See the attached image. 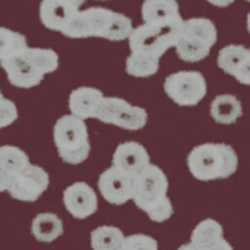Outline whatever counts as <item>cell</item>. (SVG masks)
<instances>
[{
    "label": "cell",
    "mask_w": 250,
    "mask_h": 250,
    "mask_svg": "<svg viewBox=\"0 0 250 250\" xmlns=\"http://www.w3.org/2000/svg\"><path fill=\"white\" fill-rule=\"evenodd\" d=\"M29 163L28 155L21 149L13 145L0 146V168L10 176L23 170Z\"/></svg>",
    "instance_id": "cb8c5ba5"
},
{
    "label": "cell",
    "mask_w": 250,
    "mask_h": 250,
    "mask_svg": "<svg viewBox=\"0 0 250 250\" xmlns=\"http://www.w3.org/2000/svg\"><path fill=\"white\" fill-rule=\"evenodd\" d=\"M3 98V94H1V90H0V99Z\"/></svg>",
    "instance_id": "e575fe53"
},
{
    "label": "cell",
    "mask_w": 250,
    "mask_h": 250,
    "mask_svg": "<svg viewBox=\"0 0 250 250\" xmlns=\"http://www.w3.org/2000/svg\"><path fill=\"white\" fill-rule=\"evenodd\" d=\"M111 14L113 10L105 8H90L82 12L78 10L60 33L71 39L103 38Z\"/></svg>",
    "instance_id": "ba28073f"
},
{
    "label": "cell",
    "mask_w": 250,
    "mask_h": 250,
    "mask_svg": "<svg viewBox=\"0 0 250 250\" xmlns=\"http://www.w3.org/2000/svg\"><path fill=\"white\" fill-rule=\"evenodd\" d=\"M144 23H170L182 18L176 0H144L142 6Z\"/></svg>",
    "instance_id": "2e32d148"
},
{
    "label": "cell",
    "mask_w": 250,
    "mask_h": 250,
    "mask_svg": "<svg viewBox=\"0 0 250 250\" xmlns=\"http://www.w3.org/2000/svg\"><path fill=\"white\" fill-rule=\"evenodd\" d=\"M78 12L65 0H43L40 4V20L45 28L54 31H62L70 18Z\"/></svg>",
    "instance_id": "9a60e30c"
},
{
    "label": "cell",
    "mask_w": 250,
    "mask_h": 250,
    "mask_svg": "<svg viewBox=\"0 0 250 250\" xmlns=\"http://www.w3.org/2000/svg\"><path fill=\"white\" fill-rule=\"evenodd\" d=\"M54 143L62 162L80 164L90 154L88 128L85 122L74 115H64L54 126Z\"/></svg>",
    "instance_id": "3957f363"
},
{
    "label": "cell",
    "mask_w": 250,
    "mask_h": 250,
    "mask_svg": "<svg viewBox=\"0 0 250 250\" xmlns=\"http://www.w3.org/2000/svg\"><path fill=\"white\" fill-rule=\"evenodd\" d=\"M98 188L106 202L114 205H123L133 196V176L113 165L99 176Z\"/></svg>",
    "instance_id": "9c48e42d"
},
{
    "label": "cell",
    "mask_w": 250,
    "mask_h": 250,
    "mask_svg": "<svg viewBox=\"0 0 250 250\" xmlns=\"http://www.w3.org/2000/svg\"><path fill=\"white\" fill-rule=\"evenodd\" d=\"M169 189L168 178L164 171L149 163L145 168L133 176V196L135 205L145 210L155 202L167 196Z\"/></svg>",
    "instance_id": "8992f818"
},
{
    "label": "cell",
    "mask_w": 250,
    "mask_h": 250,
    "mask_svg": "<svg viewBox=\"0 0 250 250\" xmlns=\"http://www.w3.org/2000/svg\"><path fill=\"white\" fill-rule=\"evenodd\" d=\"M26 48L28 43L23 34L0 26V62L21 54Z\"/></svg>",
    "instance_id": "603a6c76"
},
{
    "label": "cell",
    "mask_w": 250,
    "mask_h": 250,
    "mask_svg": "<svg viewBox=\"0 0 250 250\" xmlns=\"http://www.w3.org/2000/svg\"><path fill=\"white\" fill-rule=\"evenodd\" d=\"M164 90L178 105L195 106L207 95V82L199 71H178L167 77Z\"/></svg>",
    "instance_id": "5b68a950"
},
{
    "label": "cell",
    "mask_w": 250,
    "mask_h": 250,
    "mask_svg": "<svg viewBox=\"0 0 250 250\" xmlns=\"http://www.w3.org/2000/svg\"><path fill=\"white\" fill-rule=\"evenodd\" d=\"M65 1H66V3L70 4V5L73 6V8L77 9V10H79L80 6H82L83 4L85 3V0H65Z\"/></svg>",
    "instance_id": "d6a6232c"
},
{
    "label": "cell",
    "mask_w": 250,
    "mask_h": 250,
    "mask_svg": "<svg viewBox=\"0 0 250 250\" xmlns=\"http://www.w3.org/2000/svg\"><path fill=\"white\" fill-rule=\"evenodd\" d=\"M219 68L244 85L250 84V51L243 45H227L219 51Z\"/></svg>",
    "instance_id": "7c38bea8"
},
{
    "label": "cell",
    "mask_w": 250,
    "mask_h": 250,
    "mask_svg": "<svg viewBox=\"0 0 250 250\" xmlns=\"http://www.w3.org/2000/svg\"><path fill=\"white\" fill-rule=\"evenodd\" d=\"M94 119L134 131L140 130L146 125L148 113L145 109L131 105L120 98L104 97Z\"/></svg>",
    "instance_id": "277c9868"
},
{
    "label": "cell",
    "mask_w": 250,
    "mask_h": 250,
    "mask_svg": "<svg viewBox=\"0 0 250 250\" xmlns=\"http://www.w3.org/2000/svg\"><path fill=\"white\" fill-rule=\"evenodd\" d=\"M133 29L130 18L125 17L124 14H120V13L113 12L103 38L111 40V42H120V40L128 39Z\"/></svg>",
    "instance_id": "484cf974"
},
{
    "label": "cell",
    "mask_w": 250,
    "mask_h": 250,
    "mask_svg": "<svg viewBox=\"0 0 250 250\" xmlns=\"http://www.w3.org/2000/svg\"><path fill=\"white\" fill-rule=\"evenodd\" d=\"M10 178H12V176L0 168V191H5L6 189H8L9 183H10Z\"/></svg>",
    "instance_id": "4dcf8cb0"
},
{
    "label": "cell",
    "mask_w": 250,
    "mask_h": 250,
    "mask_svg": "<svg viewBox=\"0 0 250 250\" xmlns=\"http://www.w3.org/2000/svg\"><path fill=\"white\" fill-rule=\"evenodd\" d=\"M1 68L5 70L8 80L17 88L30 89L39 85L44 77L25 57L24 51L21 54L9 58L0 62Z\"/></svg>",
    "instance_id": "8fae6325"
},
{
    "label": "cell",
    "mask_w": 250,
    "mask_h": 250,
    "mask_svg": "<svg viewBox=\"0 0 250 250\" xmlns=\"http://www.w3.org/2000/svg\"><path fill=\"white\" fill-rule=\"evenodd\" d=\"M144 211L148 214L150 220H153L155 223L165 222V220L170 219L174 214L173 204H171L170 199H169L168 196H164V198L159 199L158 202L154 203V204H151Z\"/></svg>",
    "instance_id": "83f0119b"
},
{
    "label": "cell",
    "mask_w": 250,
    "mask_h": 250,
    "mask_svg": "<svg viewBox=\"0 0 250 250\" xmlns=\"http://www.w3.org/2000/svg\"><path fill=\"white\" fill-rule=\"evenodd\" d=\"M126 73L135 78H148L156 74L159 70V59L148 55L131 53L125 64Z\"/></svg>",
    "instance_id": "d4e9b609"
},
{
    "label": "cell",
    "mask_w": 250,
    "mask_h": 250,
    "mask_svg": "<svg viewBox=\"0 0 250 250\" xmlns=\"http://www.w3.org/2000/svg\"><path fill=\"white\" fill-rule=\"evenodd\" d=\"M238 156L230 145L205 143L198 145L188 155V168L191 175L202 182L227 179L238 168Z\"/></svg>",
    "instance_id": "6da1fadb"
},
{
    "label": "cell",
    "mask_w": 250,
    "mask_h": 250,
    "mask_svg": "<svg viewBox=\"0 0 250 250\" xmlns=\"http://www.w3.org/2000/svg\"><path fill=\"white\" fill-rule=\"evenodd\" d=\"M117 250H159L158 242L145 234H133L124 236L120 247Z\"/></svg>",
    "instance_id": "4316f807"
},
{
    "label": "cell",
    "mask_w": 250,
    "mask_h": 250,
    "mask_svg": "<svg viewBox=\"0 0 250 250\" xmlns=\"http://www.w3.org/2000/svg\"><path fill=\"white\" fill-rule=\"evenodd\" d=\"M200 250H233V247H231L224 238H222L219 239V240H216L215 243H213V244L209 245V247Z\"/></svg>",
    "instance_id": "f546056e"
},
{
    "label": "cell",
    "mask_w": 250,
    "mask_h": 250,
    "mask_svg": "<svg viewBox=\"0 0 250 250\" xmlns=\"http://www.w3.org/2000/svg\"><path fill=\"white\" fill-rule=\"evenodd\" d=\"M24 54L43 75L54 73L59 66V55L53 49L28 46Z\"/></svg>",
    "instance_id": "7402d4cb"
},
{
    "label": "cell",
    "mask_w": 250,
    "mask_h": 250,
    "mask_svg": "<svg viewBox=\"0 0 250 250\" xmlns=\"http://www.w3.org/2000/svg\"><path fill=\"white\" fill-rule=\"evenodd\" d=\"M62 200L66 210L75 219H86L98 210V196L86 183L78 182L64 190Z\"/></svg>",
    "instance_id": "30bf717a"
},
{
    "label": "cell",
    "mask_w": 250,
    "mask_h": 250,
    "mask_svg": "<svg viewBox=\"0 0 250 250\" xmlns=\"http://www.w3.org/2000/svg\"><path fill=\"white\" fill-rule=\"evenodd\" d=\"M18 119V109L12 100L1 98L0 99V129L12 125Z\"/></svg>",
    "instance_id": "f1b7e54d"
},
{
    "label": "cell",
    "mask_w": 250,
    "mask_h": 250,
    "mask_svg": "<svg viewBox=\"0 0 250 250\" xmlns=\"http://www.w3.org/2000/svg\"><path fill=\"white\" fill-rule=\"evenodd\" d=\"M223 227L214 219H205L196 225L190 236V243L199 249L209 247L223 238Z\"/></svg>",
    "instance_id": "ffe728a7"
},
{
    "label": "cell",
    "mask_w": 250,
    "mask_h": 250,
    "mask_svg": "<svg viewBox=\"0 0 250 250\" xmlns=\"http://www.w3.org/2000/svg\"><path fill=\"white\" fill-rule=\"evenodd\" d=\"M178 250H200V249L199 248H196L195 245L191 244V243H188V244L182 245V247H180Z\"/></svg>",
    "instance_id": "836d02e7"
},
{
    "label": "cell",
    "mask_w": 250,
    "mask_h": 250,
    "mask_svg": "<svg viewBox=\"0 0 250 250\" xmlns=\"http://www.w3.org/2000/svg\"><path fill=\"white\" fill-rule=\"evenodd\" d=\"M124 240V234L117 227L103 225L90 234L93 250H117Z\"/></svg>",
    "instance_id": "44dd1931"
},
{
    "label": "cell",
    "mask_w": 250,
    "mask_h": 250,
    "mask_svg": "<svg viewBox=\"0 0 250 250\" xmlns=\"http://www.w3.org/2000/svg\"><path fill=\"white\" fill-rule=\"evenodd\" d=\"M175 50L178 57L184 62H195L205 59L210 53L211 46L204 43L198 38L189 37L180 33V38L175 44Z\"/></svg>",
    "instance_id": "d6986e66"
},
{
    "label": "cell",
    "mask_w": 250,
    "mask_h": 250,
    "mask_svg": "<svg viewBox=\"0 0 250 250\" xmlns=\"http://www.w3.org/2000/svg\"><path fill=\"white\" fill-rule=\"evenodd\" d=\"M31 233L38 242H54L64 233L62 219L54 213L38 214L31 223Z\"/></svg>",
    "instance_id": "e0dca14e"
},
{
    "label": "cell",
    "mask_w": 250,
    "mask_h": 250,
    "mask_svg": "<svg viewBox=\"0 0 250 250\" xmlns=\"http://www.w3.org/2000/svg\"><path fill=\"white\" fill-rule=\"evenodd\" d=\"M210 114L213 119L219 124H233L242 117V103L234 95H218L211 103Z\"/></svg>",
    "instance_id": "ac0fdd59"
},
{
    "label": "cell",
    "mask_w": 250,
    "mask_h": 250,
    "mask_svg": "<svg viewBox=\"0 0 250 250\" xmlns=\"http://www.w3.org/2000/svg\"><path fill=\"white\" fill-rule=\"evenodd\" d=\"M208 3L213 4V5L219 6V8H225V6L230 5L231 3H234V0H207Z\"/></svg>",
    "instance_id": "1f68e13d"
},
{
    "label": "cell",
    "mask_w": 250,
    "mask_h": 250,
    "mask_svg": "<svg viewBox=\"0 0 250 250\" xmlns=\"http://www.w3.org/2000/svg\"><path fill=\"white\" fill-rule=\"evenodd\" d=\"M150 163L146 149L137 142H125L117 146L113 155V165L124 173L134 176Z\"/></svg>",
    "instance_id": "4fadbf2b"
},
{
    "label": "cell",
    "mask_w": 250,
    "mask_h": 250,
    "mask_svg": "<svg viewBox=\"0 0 250 250\" xmlns=\"http://www.w3.org/2000/svg\"><path fill=\"white\" fill-rule=\"evenodd\" d=\"M183 18L170 23H144L133 29L129 35L131 53L159 59L170 48H174L182 33Z\"/></svg>",
    "instance_id": "7a4b0ae2"
},
{
    "label": "cell",
    "mask_w": 250,
    "mask_h": 250,
    "mask_svg": "<svg viewBox=\"0 0 250 250\" xmlns=\"http://www.w3.org/2000/svg\"><path fill=\"white\" fill-rule=\"evenodd\" d=\"M49 174L38 165L29 163L25 168L10 178L6 190L10 196L20 202H37L48 189Z\"/></svg>",
    "instance_id": "52a82bcc"
},
{
    "label": "cell",
    "mask_w": 250,
    "mask_h": 250,
    "mask_svg": "<svg viewBox=\"0 0 250 250\" xmlns=\"http://www.w3.org/2000/svg\"><path fill=\"white\" fill-rule=\"evenodd\" d=\"M103 98L104 95L99 89L90 86H80L75 89L69 97V109L71 115L83 120L95 118Z\"/></svg>",
    "instance_id": "5bb4252c"
}]
</instances>
